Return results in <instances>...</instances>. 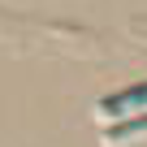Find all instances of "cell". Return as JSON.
Segmentation results:
<instances>
[{
  "mask_svg": "<svg viewBox=\"0 0 147 147\" xmlns=\"http://www.w3.org/2000/svg\"><path fill=\"white\" fill-rule=\"evenodd\" d=\"M134 134H147V117H134V121H121V125H113V130H108V138H113V143L134 138Z\"/></svg>",
  "mask_w": 147,
  "mask_h": 147,
  "instance_id": "cell-2",
  "label": "cell"
},
{
  "mask_svg": "<svg viewBox=\"0 0 147 147\" xmlns=\"http://www.w3.org/2000/svg\"><path fill=\"white\" fill-rule=\"evenodd\" d=\"M134 108H147V82L143 87H130V91H117L104 100V113L108 117H121V113H134Z\"/></svg>",
  "mask_w": 147,
  "mask_h": 147,
  "instance_id": "cell-1",
  "label": "cell"
}]
</instances>
